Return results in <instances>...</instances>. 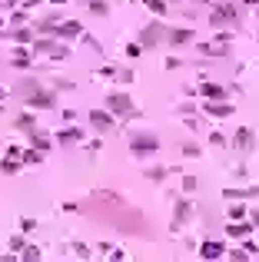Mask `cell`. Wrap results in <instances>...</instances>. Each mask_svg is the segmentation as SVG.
<instances>
[{"label":"cell","instance_id":"cb8c5ba5","mask_svg":"<svg viewBox=\"0 0 259 262\" xmlns=\"http://www.w3.org/2000/svg\"><path fill=\"white\" fill-rule=\"evenodd\" d=\"M146 176H149V179H153V183H160V179H166V169H163V166H153V169H149Z\"/></svg>","mask_w":259,"mask_h":262},{"label":"cell","instance_id":"1f68e13d","mask_svg":"<svg viewBox=\"0 0 259 262\" xmlns=\"http://www.w3.org/2000/svg\"><path fill=\"white\" fill-rule=\"evenodd\" d=\"M183 156H199V146H183Z\"/></svg>","mask_w":259,"mask_h":262},{"label":"cell","instance_id":"9a60e30c","mask_svg":"<svg viewBox=\"0 0 259 262\" xmlns=\"http://www.w3.org/2000/svg\"><path fill=\"white\" fill-rule=\"evenodd\" d=\"M17 129H27V133H33V129H37V116H30V113H20V116H17Z\"/></svg>","mask_w":259,"mask_h":262},{"label":"cell","instance_id":"ba28073f","mask_svg":"<svg viewBox=\"0 0 259 262\" xmlns=\"http://www.w3.org/2000/svg\"><path fill=\"white\" fill-rule=\"evenodd\" d=\"M206 113H210V116H233V106L226 103V100H210V103H206Z\"/></svg>","mask_w":259,"mask_h":262},{"label":"cell","instance_id":"603a6c76","mask_svg":"<svg viewBox=\"0 0 259 262\" xmlns=\"http://www.w3.org/2000/svg\"><path fill=\"white\" fill-rule=\"evenodd\" d=\"M143 4H146L153 14H166V4H163V0H143Z\"/></svg>","mask_w":259,"mask_h":262},{"label":"cell","instance_id":"f1b7e54d","mask_svg":"<svg viewBox=\"0 0 259 262\" xmlns=\"http://www.w3.org/2000/svg\"><path fill=\"white\" fill-rule=\"evenodd\" d=\"M33 226H37V223H33V219H20V232H30Z\"/></svg>","mask_w":259,"mask_h":262},{"label":"cell","instance_id":"7c38bea8","mask_svg":"<svg viewBox=\"0 0 259 262\" xmlns=\"http://www.w3.org/2000/svg\"><path fill=\"white\" fill-rule=\"evenodd\" d=\"M27 103L47 110V106H54V96H50V93H30V96H27Z\"/></svg>","mask_w":259,"mask_h":262},{"label":"cell","instance_id":"8fae6325","mask_svg":"<svg viewBox=\"0 0 259 262\" xmlns=\"http://www.w3.org/2000/svg\"><path fill=\"white\" fill-rule=\"evenodd\" d=\"M252 143H256V136H252V129H239L236 133V150H252Z\"/></svg>","mask_w":259,"mask_h":262},{"label":"cell","instance_id":"4fadbf2b","mask_svg":"<svg viewBox=\"0 0 259 262\" xmlns=\"http://www.w3.org/2000/svg\"><path fill=\"white\" fill-rule=\"evenodd\" d=\"M24 24H33V17L27 14V7H17L10 14V27H24Z\"/></svg>","mask_w":259,"mask_h":262},{"label":"cell","instance_id":"f546056e","mask_svg":"<svg viewBox=\"0 0 259 262\" xmlns=\"http://www.w3.org/2000/svg\"><path fill=\"white\" fill-rule=\"evenodd\" d=\"M183 189H186V192L196 189V179H193V176H186V179H183Z\"/></svg>","mask_w":259,"mask_h":262},{"label":"cell","instance_id":"d6986e66","mask_svg":"<svg viewBox=\"0 0 259 262\" xmlns=\"http://www.w3.org/2000/svg\"><path fill=\"white\" fill-rule=\"evenodd\" d=\"M57 140H60V143H80L83 136H80V129H63V133L57 136Z\"/></svg>","mask_w":259,"mask_h":262},{"label":"cell","instance_id":"d6a6232c","mask_svg":"<svg viewBox=\"0 0 259 262\" xmlns=\"http://www.w3.org/2000/svg\"><path fill=\"white\" fill-rule=\"evenodd\" d=\"M14 4H20V0H0V7H14Z\"/></svg>","mask_w":259,"mask_h":262},{"label":"cell","instance_id":"836d02e7","mask_svg":"<svg viewBox=\"0 0 259 262\" xmlns=\"http://www.w3.org/2000/svg\"><path fill=\"white\" fill-rule=\"evenodd\" d=\"M37 4H40V0H24V7H37Z\"/></svg>","mask_w":259,"mask_h":262},{"label":"cell","instance_id":"83f0119b","mask_svg":"<svg viewBox=\"0 0 259 262\" xmlns=\"http://www.w3.org/2000/svg\"><path fill=\"white\" fill-rule=\"evenodd\" d=\"M210 140H213V146H226V136H223V133H213Z\"/></svg>","mask_w":259,"mask_h":262},{"label":"cell","instance_id":"5bb4252c","mask_svg":"<svg viewBox=\"0 0 259 262\" xmlns=\"http://www.w3.org/2000/svg\"><path fill=\"white\" fill-rule=\"evenodd\" d=\"M226 232H229V236H236V239H246V236L252 232V226H249V223H239V219H236V223L229 226Z\"/></svg>","mask_w":259,"mask_h":262},{"label":"cell","instance_id":"277c9868","mask_svg":"<svg viewBox=\"0 0 259 262\" xmlns=\"http://www.w3.org/2000/svg\"><path fill=\"white\" fill-rule=\"evenodd\" d=\"M226 47H229V33H220L216 43H196V50H199V53H206V56H223V53H226Z\"/></svg>","mask_w":259,"mask_h":262},{"label":"cell","instance_id":"d590c367","mask_svg":"<svg viewBox=\"0 0 259 262\" xmlns=\"http://www.w3.org/2000/svg\"><path fill=\"white\" fill-rule=\"evenodd\" d=\"M50 4H67V0H50Z\"/></svg>","mask_w":259,"mask_h":262},{"label":"cell","instance_id":"e0dca14e","mask_svg":"<svg viewBox=\"0 0 259 262\" xmlns=\"http://www.w3.org/2000/svg\"><path fill=\"white\" fill-rule=\"evenodd\" d=\"M30 146H33V150H40V153H47L50 150V140H47V136H40L37 129H33V133H30Z\"/></svg>","mask_w":259,"mask_h":262},{"label":"cell","instance_id":"e575fe53","mask_svg":"<svg viewBox=\"0 0 259 262\" xmlns=\"http://www.w3.org/2000/svg\"><path fill=\"white\" fill-rule=\"evenodd\" d=\"M0 100H7V90H4V87H0Z\"/></svg>","mask_w":259,"mask_h":262},{"label":"cell","instance_id":"ffe728a7","mask_svg":"<svg viewBox=\"0 0 259 262\" xmlns=\"http://www.w3.org/2000/svg\"><path fill=\"white\" fill-rule=\"evenodd\" d=\"M86 7L93 10L96 17H107V14H110V4H103V0H90V4H86Z\"/></svg>","mask_w":259,"mask_h":262},{"label":"cell","instance_id":"9c48e42d","mask_svg":"<svg viewBox=\"0 0 259 262\" xmlns=\"http://www.w3.org/2000/svg\"><path fill=\"white\" fill-rule=\"evenodd\" d=\"M199 96H206V100H226V90L220 87V83H203V87H199Z\"/></svg>","mask_w":259,"mask_h":262},{"label":"cell","instance_id":"4316f807","mask_svg":"<svg viewBox=\"0 0 259 262\" xmlns=\"http://www.w3.org/2000/svg\"><path fill=\"white\" fill-rule=\"evenodd\" d=\"M24 259H40V249L37 246H27L24 249Z\"/></svg>","mask_w":259,"mask_h":262},{"label":"cell","instance_id":"7402d4cb","mask_svg":"<svg viewBox=\"0 0 259 262\" xmlns=\"http://www.w3.org/2000/svg\"><path fill=\"white\" fill-rule=\"evenodd\" d=\"M20 156H24V163H40V159H43V153L30 146V150H27V153H20Z\"/></svg>","mask_w":259,"mask_h":262},{"label":"cell","instance_id":"52a82bcc","mask_svg":"<svg viewBox=\"0 0 259 262\" xmlns=\"http://www.w3.org/2000/svg\"><path fill=\"white\" fill-rule=\"evenodd\" d=\"M199 255H203V259H223V255H226V246H223V242H203V246H199Z\"/></svg>","mask_w":259,"mask_h":262},{"label":"cell","instance_id":"8992f818","mask_svg":"<svg viewBox=\"0 0 259 262\" xmlns=\"http://www.w3.org/2000/svg\"><path fill=\"white\" fill-rule=\"evenodd\" d=\"M166 37H170V47H183V43H189V40H196L189 27H176V30H166Z\"/></svg>","mask_w":259,"mask_h":262},{"label":"cell","instance_id":"d4e9b609","mask_svg":"<svg viewBox=\"0 0 259 262\" xmlns=\"http://www.w3.org/2000/svg\"><path fill=\"white\" fill-rule=\"evenodd\" d=\"M229 216H233V219H246V206L243 203H236V206L229 209Z\"/></svg>","mask_w":259,"mask_h":262},{"label":"cell","instance_id":"ac0fdd59","mask_svg":"<svg viewBox=\"0 0 259 262\" xmlns=\"http://www.w3.org/2000/svg\"><path fill=\"white\" fill-rule=\"evenodd\" d=\"M189 213H193V206H189L186 199H180V206H176V226H183L189 219Z\"/></svg>","mask_w":259,"mask_h":262},{"label":"cell","instance_id":"3957f363","mask_svg":"<svg viewBox=\"0 0 259 262\" xmlns=\"http://www.w3.org/2000/svg\"><path fill=\"white\" fill-rule=\"evenodd\" d=\"M107 110L110 113H126V116H136V106L130 103L126 93H107Z\"/></svg>","mask_w":259,"mask_h":262},{"label":"cell","instance_id":"7a4b0ae2","mask_svg":"<svg viewBox=\"0 0 259 262\" xmlns=\"http://www.w3.org/2000/svg\"><path fill=\"white\" fill-rule=\"evenodd\" d=\"M210 24L220 30V27H229V24H236V7L233 4H216L213 7V14H210Z\"/></svg>","mask_w":259,"mask_h":262},{"label":"cell","instance_id":"4dcf8cb0","mask_svg":"<svg viewBox=\"0 0 259 262\" xmlns=\"http://www.w3.org/2000/svg\"><path fill=\"white\" fill-rule=\"evenodd\" d=\"M126 53H130V56H140V43H126Z\"/></svg>","mask_w":259,"mask_h":262},{"label":"cell","instance_id":"5b68a950","mask_svg":"<svg viewBox=\"0 0 259 262\" xmlns=\"http://www.w3.org/2000/svg\"><path fill=\"white\" fill-rule=\"evenodd\" d=\"M90 123H93L100 133H110V129L117 126V119H113L110 110H93V113H90Z\"/></svg>","mask_w":259,"mask_h":262},{"label":"cell","instance_id":"484cf974","mask_svg":"<svg viewBox=\"0 0 259 262\" xmlns=\"http://www.w3.org/2000/svg\"><path fill=\"white\" fill-rule=\"evenodd\" d=\"M0 169H4V173H17V169H20V163H17V159H4V163H0Z\"/></svg>","mask_w":259,"mask_h":262},{"label":"cell","instance_id":"2e32d148","mask_svg":"<svg viewBox=\"0 0 259 262\" xmlns=\"http://www.w3.org/2000/svg\"><path fill=\"white\" fill-rule=\"evenodd\" d=\"M14 67H17V70H30V67H33L30 53H24V50H17V53H14Z\"/></svg>","mask_w":259,"mask_h":262},{"label":"cell","instance_id":"30bf717a","mask_svg":"<svg viewBox=\"0 0 259 262\" xmlns=\"http://www.w3.org/2000/svg\"><path fill=\"white\" fill-rule=\"evenodd\" d=\"M54 33H57L60 40H63V37H80V33H83V27H80L77 20H67V24H57Z\"/></svg>","mask_w":259,"mask_h":262},{"label":"cell","instance_id":"74e56055","mask_svg":"<svg viewBox=\"0 0 259 262\" xmlns=\"http://www.w3.org/2000/svg\"><path fill=\"white\" fill-rule=\"evenodd\" d=\"M199 4H203V0H199Z\"/></svg>","mask_w":259,"mask_h":262},{"label":"cell","instance_id":"8d00e7d4","mask_svg":"<svg viewBox=\"0 0 259 262\" xmlns=\"http://www.w3.org/2000/svg\"><path fill=\"white\" fill-rule=\"evenodd\" d=\"M243 4H259V0H243Z\"/></svg>","mask_w":259,"mask_h":262},{"label":"cell","instance_id":"44dd1931","mask_svg":"<svg viewBox=\"0 0 259 262\" xmlns=\"http://www.w3.org/2000/svg\"><path fill=\"white\" fill-rule=\"evenodd\" d=\"M14 37H17V43H33V30H24V27H17Z\"/></svg>","mask_w":259,"mask_h":262},{"label":"cell","instance_id":"6da1fadb","mask_svg":"<svg viewBox=\"0 0 259 262\" xmlns=\"http://www.w3.org/2000/svg\"><path fill=\"white\" fill-rule=\"evenodd\" d=\"M130 150H133V156H149V153L160 150V140L153 133H136L130 140Z\"/></svg>","mask_w":259,"mask_h":262}]
</instances>
